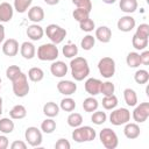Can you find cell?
Instances as JSON below:
<instances>
[{"mask_svg": "<svg viewBox=\"0 0 149 149\" xmlns=\"http://www.w3.org/2000/svg\"><path fill=\"white\" fill-rule=\"evenodd\" d=\"M70 69H71V76L74 80L81 81L90 74V66L84 57H73L70 62Z\"/></svg>", "mask_w": 149, "mask_h": 149, "instance_id": "cell-1", "label": "cell"}, {"mask_svg": "<svg viewBox=\"0 0 149 149\" xmlns=\"http://www.w3.org/2000/svg\"><path fill=\"white\" fill-rule=\"evenodd\" d=\"M59 55L58 48L54 43H44L37 48V58L43 62H54Z\"/></svg>", "mask_w": 149, "mask_h": 149, "instance_id": "cell-2", "label": "cell"}, {"mask_svg": "<svg viewBox=\"0 0 149 149\" xmlns=\"http://www.w3.org/2000/svg\"><path fill=\"white\" fill-rule=\"evenodd\" d=\"M71 136H72V140L74 142L83 143V142L93 141L95 139V136H97V133L90 126H79V127L74 128V130L72 132Z\"/></svg>", "mask_w": 149, "mask_h": 149, "instance_id": "cell-3", "label": "cell"}, {"mask_svg": "<svg viewBox=\"0 0 149 149\" xmlns=\"http://www.w3.org/2000/svg\"><path fill=\"white\" fill-rule=\"evenodd\" d=\"M13 93L17 98H23L29 93V84H28V77L26 73L21 72L13 81Z\"/></svg>", "mask_w": 149, "mask_h": 149, "instance_id": "cell-4", "label": "cell"}, {"mask_svg": "<svg viewBox=\"0 0 149 149\" xmlns=\"http://www.w3.org/2000/svg\"><path fill=\"white\" fill-rule=\"evenodd\" d=\"M44 33H45L47 37L51 41V43H54L56 45L62 43L66 36V30L56 23H51V24L47 26Z\"/></svg>", "mask_w": 149, "mask_h": 149, "instance_id": "cell-5", "label": "cell"}, {"mask_svg": "<svg viewBox=\"0 0 149 149\" xmlns=\"http://www.w3.org/2000/svg\"><path fill=\"white\" fill-rule=\"evenodd\" d=\"M99 139L106 149H115L119 146V139L116 133L111 128H104L99 133Z\"/></svg>", "mask_w": 149, "mask_h": 149, "instance_id": "cell-6", "label": "cell"}, {"mask_svg": "<svg viewBox=\"0 0 149 149\" xmlns=\"http://www.w3.org/2000/svg\"><path fill=\"white\" fill-rule=\"evenodd\" d=\"M98 70L104 78H112L115 74V61L112 57H102L98 63Z\"/></svg>", "mask_w": 149, "mask_h": 149, "instance_id": "cell-7", "label": "cell"}, {"mask_svg": "<svg viewBox=\"0 0 149 149\" xmlns=\"http://www.w3.org/2000/svg\"><path fill=\"white\" fill-rule=\"evenodd\" d=\"M130 121V112L127 108H114L109 114V122L114 126H121Z\"/></svg>", "mask_w": 149, "mask_h": 149, "instance_id": "cell-8", "label": "cell"}, {"mask_svg": "<svg viewBox=\"0 0 149 149\" xmlns=\"http://www.w3.org/2000/svg\"><path fill=\"white\" fill-rule=\"evenodd\" d=\"M24 139L27 141V143L31 147H40L42 144L43 141V136H42V132L37 128V127H28L24 132Z\"/></svg>", "mask_w": 149, "mask_h": 149, "instance_id": "cell-9", "label": "cell"}, {"mask_svg": "<svg viewBox=\"0 0 149 149\" xmlns=\"http://www.w3.org/2000/svg\"><path fill=\"white\" fill-rule=\"evenodd\" d=\"M132 118L134 119V121L136 123H142L144 121H147V119L149 118V104L148 102H141L140 105H136Z\"/></svg>", "mask_w": 149, "mask_h": 149, "instance_id": "cell-10", "label": "cell"}, {"mask_svg": "<svg viewBox=\"0 0 149 149\" xmlns=\"http://www.w3.org/2000/svg\"><path fill=\"white\" fill-rule=\"evenodd\" d=\"M135 19L130 15H125V16H121L119 20H118V29L120 31H123V33H128V31H132L134 28H135Z\"/></svg>", "mask_w": 149, "mask_h": 149, "instance_id": "cell-11", "label": "cell"}, {"mask_svg": "<svg viewBox=\"0 0 149 149\" xmlns=\"http://www.w3.org/2000/svg\"><path fill=\"white\" fill-rule=\"evenodd\" d=\"M2 52L8 57H14L19 52V42L15 38H8L2 44Z\"/></svg>", "mask_w": 149, "mask_h": 149, "instance_id": "cell-12", "label": "cell"}, {"mask_svg": "<svg viewBox=\"0 0 149 149\" xmlns=\"http://www.w3.org/2000/svg\"><path fill=\"white\" fill-rule=\"evenodd\" d=\"M57 90L63 95H72L77 91V84L72 80H61L57 84Z\"/></svg>", "mask_w": 149, "mask_h": 149, "instance_id": "cell-13", "label": "cell"}, {"mask_svg": "<svg viewBox=\"0 0 149 149\" xmlns=\"http://www.w3.org/2000/svg\"><path fill=\"white\" fill-rule=\"evenodd\" d=\"M101 83H102V81H101L100 79H98V78H88V79L85 81V84H84L85 91H86L90 95L94 97V95H97V94L100 93Z\"/></svg>", "mask_w": 149, "mask_h": 149, "instance_id": "cell-14", "label": "cell"}, {"mask_svg": "<svg viewBox=\"0 0 149 149\" xmlns=\"http://www.w3.org/2000/svg\"><path fill=\"white\" fill-rule=\"evenodd\" d=\"M50 72L54 77L62 78L68 73V65L62 61H54L50 65Z\"/></svg>", "mask_w": 149, "mask_h": 149, "instance_id": "cell-15", "label": "cell"}, {"mask_svg": "<svg viewBox=\"0 0 149 149\" xmlns=\"http://www.w3.org/2000/svg\"><path fill=\"white\" fill-rule=\"evenodd\" d=\"M14 14V7L8 2H1L0 3V22H9L13 19Z\"/></svg>", "mask_w": 149, "mask_h": 149, "instance_id": "cell-16", "label": "cell"}, {"mask_svg": "<svg viewBox=\"0 0 149 149\" xmlns=\"http://www.w3.org/2000/svg\"><path fill=\"white\" fill-rule=\"evenodd\" d=\"M140 126L136 122H127L125 123V128H123V134L127 139L129 140H135L140 136Z\"/></svg>", "mask_w": 149, "mask_h": 149, "instance_id": "cell-17", "label": "cell"}, {"mask_svg": "<svg viewBox=\"0 0 149 149\" xmlns=\"http://www.w3.org/2000/svg\"><path fill=\"white\" fill-rule=\"evenodd\" d=\"M26 33H27V36L31 41H40L43 37V35H44L43 28L40 24H37V23H33V24L28 26Z\"/></svg>", "mask_w": 149, "mask_h": 149, "instance_id": "cell-18", "label": "cell"}, {"mask_svg": "<svg viewBox=\"0 0 149 149\" xmlns=\"http://www.w3.org/2000/svg\"><path fill=\"white\" fill-rule=\"evenodd\" d=\"M94 37L101 43H108L112 38V30L107 26H100L99 28L95 29Z\"/></svg>", "mask_w": 149, "mask_h": 149, "instance_id": "cell-19", "label": "cell"}, {"mask_svg": "<svg viewBox=\"0 0 149 149\" xmlns=\"http://www.w3.org/2000/svg\"><path fill=\"white\" fill-rule=\"evenodd\" d=\"M20 54L24 59H33L36 55V48L31 42H23L20 47Z\"/></svg>", "mask_w": 149, "mask_h": 149, "instance_id": "cell-20", "label": "cell"}, {"mask_svg": "<svg viewBox=\"0 0 149 149\" xmlns=\"http://www.w3.org/2000/svg\"><path fill=\"white\" fill-rule=\"evenodd\" d=\"M28 19L34 22V23H38L41 21H43L44 19V10L41 6H33L31 8H29L28 10Z\"/></svg>", "mask_w": 149, "mask_h": 149, "instance_id": "cell-21", "label": "cell"}, {"mask_svg": "<svg viewBox=\"0 0 149 149\" xmlns=\"http://www.w3.org/2000/svg\"><path fill=\"white\" fill-rule=\"evenodd\" d=\"M137 0H120L119 7L126 14H132L137 9Z\"/></svg>", "mask_w": 149, "mask_h": 149, "instance_id": "cell-22", "label": "cell"}, {"mask_svg": "<svg viewBox=\"0 0 149 149\" xmlns=\"http://www.w3.org/2000/svg\"><path fill=\"white\" fill-rule=\"evenodd\" d=\"M59 106L54 102V101H49L47 104H44L43 106V114L47 116V118H55L58 115L59 113Z\"/></svg>", "mask_w": 149, "mask_h": 149, "instance_id": "cell-23", "label": "cell"}, {"mask_svg": "<svg viewBox=\"0 0 149 149\" xmlns=\"http://www.w3.org/2000/svg\"><path fill=\"white\" fill-rule=\"evenodd\" d=\"M26 115H27V109L23 105H15L9 111V118L13 120H21L26 118Z\"/></svg>", "mask_w": 149, "mask_h": 149, "instance_id": "cell-24", "label": "cell"}, {"mask_svg": "<svg viewBox=\"0 0 149 149\" xmlns=\"http://www.w3.org/2000/svg\"><path fill=\"white\" fill-rule=\"evenodd\" d=\"M123 99L126 104L130 107H134L137 105V94L133 88H125L123 90Z\"/></svg>", "mask_w": 149, "mask_h": 149, "instance_id": "cell-25", "label": "cell"}, {"mask_svg": "<svg viewBox=\"0 0 149 149\" xmlns=\"http://www.w3.org/2000/svg\"><path fill=\"white\" fill-rule=\"evenodd\" d=\"M27 77H28L31 81H34V83H38V81H41V80L44 78V71H43L41 68L34 66V68L29 69Z\"/></svg>", "mask_w": 149, "mask_h": 149, "instance_id": "cell-26", "label": "cell"}, {"mask_svg": "<svg viewBox=\"0 0 149 149\" xmlns=\"http://www.w3.org/2000/svg\"><path fill=\"white\" fill-rule=\"evenodd\" d=\"M98 106H99L98 100L95 98H93L92 95L86 98V99H84V101H83V108L87 113H93L94 111L98 109Z\"/></svg>", "mask_w": 149, "mask_h": 149, "instance_id": "cell-27", "label": "cell"}, {"mask_svg": "<svg viewBox=\"0 0 149 149\" xmlns=\"http://www.w3.org/2000/svg\"><path fill=\"white\" fill-rule=\"evenodd\" d=\"M14 122L13 119L9 118H1L0 119V132L3 134H10L14 130Z\"/></svg>", "mask_w": 149, "mask_h": 149, "instance_id": "cell-28", "label": "cell"}, {"mask_svg": "<svg viewBox=\"0 0 149 149\" xmlns=\"http://www.w3.org/2000/svg\"><path fill=\"white\" fill-rule=\"evenodd\" d=\"M126 63L129 68H139L141 65V59H140V54L136 52V51H132L127 55L126 57Z\"/></svg>", "mask_w": 149, "mask_h": 149, "instance_id": "cell-29", "label": "cell"}, {"mask_svg": "<svg viewBox=\"0 0 149 149\" xmlns=\"http://www.w3.org/2000/svg\"><path fill=\"white\" fill-rule=\"evenodd\" d=\"M118 106V98L115 94L112 95H104L102 98V107L107 111H112Z\"/></svg>", "mask_w": 149, "mask_h": 149, "instance_id": "cell-30", "label": "cell"}, {"mask_svg": "<svg viewBox=\"0 0 149 149\" xmlns=\"http://www.w3.org/2000/svg\"><path fill=\"white\" fill-rule=\"evenodd\" d=\"M56 129V121L54 120V118H47L44 121H42L41 123V130L45 134H51L54 133V130Z\"/></svg>", "mask_w": 149, "mask_h": 149, "instance_id": "cell-31", "label": "cell"}, {"mask_svg": "<svg viewBox=\"0 0 149 149\" xmlns=\"http://www.w3.org/2000/svg\"><path fill=\"white\" fill-rule=\"evenodd\" d=\"M62 52L64 55V57L66 58H73L78 55V47L73 43H68L63 47L62 49Z\"/></svg>", "mask_w": 149, "mask_h": 149, "instance_id": "cell-32", "label": "cell"}, {"mask_svg": "<svg viewBox=\"0 0 149 149\" xmlns=\"http://www.w3.org/2000/svg\"><path fill=\"white\" fill-rule=\"evenodd\" d=\"M68 125L72 128H77L83 123V116L79 113H70L68 116Z\"/></svg>", "mask_w": 149, "mask_h": 149, "instance_id": "cell-33", "label": "cell"}, {"mask_svg": "<svg viewBox=\"0 0 149 149\" xmlns=\"http://www.w3.org/2000/svg\"><path fill=\"white\" fill-rule=\"evenodd\" d=\"M33 0H14V9L17 13H24L29 9Z\"/></svg>", "mask_w": 149, "mask_h": 149, "instance_id": "cell-34", "label": "cell"}, {"mask_svg": "<svg viewBox=\"0 0 149 149\" xmlns=\"http://www.w3.org/2000/svg\"><path fill=\"white\" fill-rule=\"evenodd\" d=\"M59 108L63 109L64 112H72L76 108V101L72 98L66 97V98H64V99L61 100Z\"/></svg>", "mask_w": 149, "mask_h": 149, "instance_id": "cell-35", "label": "cell"}, {"mask_svg": "<svg viewBox=\"0 0 149 149\" xmlns=\"http://www.w3.org/2000/svg\"><path fill=\"white\" fill-rule=\"evenodd\" d=\"M132 45L136 50H144L148 47V38H142L134 34V36L132 38Z\"/></svg>", "mask_w": 149, "mask_h": 149, "instance_id": "cell-36", "label": "cell"}, {"mask_svg": "<svg viewBox=\"0 0 149 149\" xmlns=\"http://www.w3.org/2000/svg\"><path fill=\"white\" fill-rule=\"evenodd\" d=\"M134 80L137 84H147L149 80V72L144 69H140L134 74Z\"/></svg>", "mask_w": 149, "mask_h": 149, "instance_id": "cell-37", "label": "cell"}, {"mask_svg": "<svg viewBox=\"0 0 149 149\" xmlns=\"http://www.w3.org/2000/svg\"><path fill=\"white\" fill-rule=\"evenodd\" d=\"M106 120H107V115L102 111H94L93 114H92V116H91V121L94 125H97V126H100V125L105 123Z\"/></svg>", "mask_w": 149, "mask_h": 149, "instance_id": "cell-38", "label": "cell"}, {"mask_svg": "<svg viewBox=\"0 0 149 149\" xmlns=\"http://www.w3.org/2000/svg\"><path fill=\"white\" fill-rule=\"evenodd\" d=\"M94 44H95V37L92 35H86L80 41V47L83 48V50H86V51L91 50L94 47Z\"/></svg>", "mask_w": 149, "mask_h": 149, "instance_id": "cell-39", "label": "cell"}, {"mask_svg": "<svg viewBox=\"0 0 149 149\" xmlns=\"http://www.w3.org/2000/svg\"><path fill=\"white\" fill-rule=\"evenodd\" d=\"M90 13H91V12L87 10V9H85V8H76V9L72 12V16H73V19H74L76 21L80 22V21H83V20L90 17Z\"/></svg>", "mask_w": 149, "mask_h": 149, "instance_id": "cell-40", "label": "cell"}, {"mask_svg": "<svg viewBox=\"0 0 149 149\" xmlns=\"http://www.w3.org/2000/svg\"><path fill=\"white\" fill-rule=\"evenodd\" d=\"M21 72H22V71H21L20 66H17V65H9V66L6 69V77H7L10 81H13Z\"/></svg>", "mask_w": 149, "mask_h": 149, "instance_id": "cell-41", "label": "cell"}, {"mask_svg": "<svg viewBox=\"0 0 149 149\" xmlns=\"http://www.w3.org/2000/svg\"><path fill=\"white\" fill-rule=\"evenodd\" d=\"M115 92V86L112 81L107 80L101 83V87H100V93H102L104 95H112Z\"/></svg>", "mask_w": 149, "mask_h": 149, "instance_id": "cell-42", "label": "cell"}, {"mask_svg": "<svg viewBox=\"0 0 149 149\" xmlns=\"http://www.w3.org/2000/svg\"><path fill=\"white\" fill-rule=\"evenodd\" d=\"M79 27H80V29L83 31L90 33V31H93L95 29V23H94V21L92 19L87 17V19H85V20L79 22Z\"/></svg>", "mask_w": 149, "mask_h": 149, "instance_id": "cell-43", "label": "cell"}, {"mask_svg": "<svg viewBox=\"0 0 149 149\" xmlns=\"http://www.w3.org/2000/svg\"><path fill=\"white\" fill-rule=\"evenodd\" d=\"M135 35L139 36V37H142V38H148V36H149V24H147V23H141V24L136 28Z\"/></svg>", "mask_w": 149, "mask_h": 149, "instance_id": "cell-44", "label": "cell"}, {"mask_svg": "<svg viewBox=\"0 0 149 149\" xmlns=\"http://www.w3.org/2000/svg\"><path fill=\"white\" fill-rule=\"evenodd\" d=\"M72 3L77 7V8H85L87 10L91 12L92 9V2L91 0H71Z\"/></svg>", "mask_w": 149, "mask_h": 149, "instance_id": "cell-45", "label": "cell"}, {"mask_svg": "<svg viewBox=\"0 0 149 149\" xmlns=\"http://www.w3.org/2000/svg\"><path fill=\"white\" fill-rule=\"evenodd\" d=\"M55 148L56 149H70L71 144L66 139H59L56 143H55Z\"/></svg>", "mask_w": 149, "mask_h": 149, "instance_id": "cell-46", "label": "cell"}, {"mask_svg": "<svg viewBox=\"0 0 149 149\" xmlns=\"http://www.w3.org/2000/svg\"><path fill=\"white\" fill-rule=\"evenodd\" d=\"M140 59H141V64L142 65H148L149 64V51L144 49L140 54Z\"/></svg>", "mask_w": 149, "mask_h": 149, "instance_id": "cell-47", "label": "cell"}, {"mask_svg": "<svg viewBox=\"0 0 149 149\" xmlns=\"http://www.w3.org/2000/svg\"><path fill=\"white\" fill-rule=\"evenodd\" d=\"M10 148L12 149H27V143L23 142V141H14L12 144H10Z\"/></svg>", "mask_w": 149, "mask_h": 149, "instance_id": "cell-48", "label": "cell"}, {"mask_svg": "<svg viewBox=\"0 0 149 149\" xmlns=\"http://www.w3.org/2000/svg\"><path fill=\"white\" fill-rule=\"evenodd\" d=\"M8 139L6 135H0V149H7L8 148Z\"/></svg>", "mask_w": 149, "mask_h": 149, "instance_id": "cell-49", "label": "cell"}, {"mask_svg": "<svg viewBox=\"0 0 149 149\" xmlns=\"http://www.w3.org/2000/svg\"><path fill=\"white\" fill-rule=\"evenodd\" d=\"M5 40V27L1 24V22H0V43L2 42Z\"/></svg>", "mask_w": 149, "mask_h": 149, "instance_id": "cell-50", "label": "cell"}, {"mask_svg": "<svg viewBox=\"0 0 149 149\" xmlns=\"http://www.w3.org/2000/svg\"><path fill=\"white\" fill-rule=\"evenodd\" d=\"M44 2L47 5H49V6H55V5H57L59 2V0H44Z\"/></svg>", "mask_w": 149, "mask_h": 149, "instance_id": "cell-51", "label": "cell"}, {"mask_svg": "<svg viewBox=\"0 0 149 149\" xmlns=\"http://www.w3.org/2000/svg\"><path fill=\"white\" fill-rule=\"evenodd\" d=\"M116 0H102V2H105V3H107V5H112V3H114Z\"/></svg>", "mask_w": 149, "mask_h": 149, "instance_id": "cell-52", "label": "cell"}, {"mask_svg": "<svg viewBox=\"0 0 149 149\" xmlns=\"http://www.w3.org/2000/svg\"><path fill=\"white\" fill-rule=\"evenodd\" d=\"M2 114V98L0 97V115Z\"/></svg>", "mask_w": 149, "mask_h": 149, "instance_id": "cell-53", "label": "cell"}, {"mask_svg": "<svg viewBox=\"0 0 149 149\" xmlns=\"http://www.w3.org/2000/svg\"><path fill=\"white\" fill-rule=\"evenodd\" d=\"M0 88H1V78H0Z\"/></svg>", "mask_w": 149, "mask_h": 149, "instance_id": "cell-54", "label": "cell"}]
</instances>
